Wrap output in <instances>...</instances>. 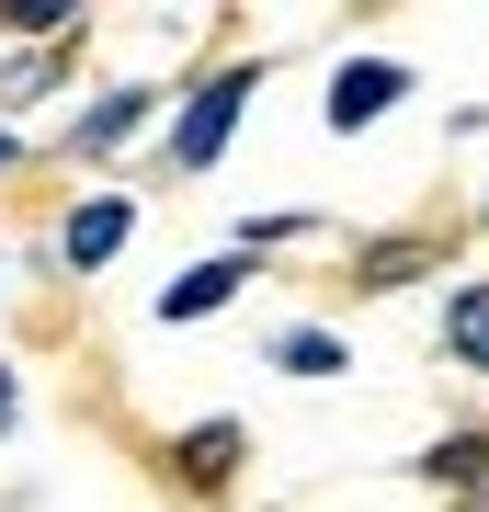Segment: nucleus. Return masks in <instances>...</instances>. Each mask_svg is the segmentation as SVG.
Masks as SVG:
<instances>
[{"label":"nucleus","instance_id":"f257e3e1","mask_svg":"<svg viewBox=\"0 0 489 512\" xmlns=\"http://www.w3.org/2000/svg\"><path fill=\"white\" fill-rule=\"evenodd\" d=\"M239 114H251V69L194 80V103H182V126H171V160H182V171H217L228 137H239Z\"/></svg>","mask_w":489,"mask_h":512},{"label":"nucleus","instance_id":"f03ea898","mask_svg":"<svg viewBox=\"0 0 489 512\" xmlns=\"http://www.w3.org/2000/svg\"><path fill=\"white\" fill-rule=\"evenodd\" d=\"M387 103H410V69H399V57H342V69H330V103H319V114L353 137V126H376Z\"/></svg>","mask_w":489,"mask_h":512},{"label":"nucleus","instance_id":"7ed1b4c3","mask_svg":"<svg viewBox=\"0 0 489 512\" xmlns=\"http://www.w3.org/2000/svg\"><path fill=\"white\" fill-rule=\"evenodd\" d=\"M126 239H137V205L126 194H91V205H69V228H57V262H69V274H103Z\"/></svg>","mask_w":489,"mask_h":512},{"label":"nucleus","instance_id":"20e7f679","mask_svg":"<svg viewBox=\"0 0 489 512\" xmlns=\"http://www.w3.org/2000/svg\"><path fill=\"white\" fill-rule=\"evenodd\" d=\"M239 285H251V251H205L194 274H171V285H160V319L182 330V319H205V308H228Z\"/></svg>","mask_w":489,"mask_h":512},{"label":"nucleus","instance_id":"39448f33","mask_svg":"<svg viewBox=\"0 0 489 512\" xmlns=\"http://www.w3.org/2000/svg\"><path fill=\"white\" fill-rule=\"evenodd\" d=\"M444 353L489 376V285H455V308H444Z\"/></svg>","mask_w":489,"mask_h":512},{"label":"nucleus","instance_id":"423d86ee","mask_svg":"<svg viewBox=\"0 0 489 512\" xmlns=\"http://www.w3.org/2000/svg\"><path fill=\"white\" fill-rule=\"evenodd\" d=\"M239 421H194V433H182V478H239Z\"/></svg>","mask_w":489,"mask_h":512},{"label":"nucleus","instance_id":"0eeeda50","mask_svg":"<svg viewBox=\"0 0 489 512\" xmlns=\"http://www.w3.org/2000/svg\"><path fill=\"white\" fill-rule=\"evenodd\" d=\"M137 126H148V92L126 80V92H103V103L80 114V148H114V137H137Z\"/></svg>","mask_w":489,"mask_h":512},{"label":"nucleus","instance_id":"6e6552de","mask_svg":"<svg viewBox=\"0 0 489 512\" xmlns=\"http://www.w3.org/2000/svg\"><path fill=\"white\" fill-rule=\"evenodd\" d=\"M273 365H285V376H342L353 353H342V330H285V342H273Z\"/></svg>","mask_w":489,"mask_h":512},{"label":"nucleus","instance_id":"1a4fd4ad","mask_svg":"<svg viewBox=\"0 0 489 512\" xmlns=\"http://www.w3.org/2000/svg\"><path fill=\"white\" fill-rule=\"evenodd\" d=\"M0 421H12V376H0Z\"/></svg>","mask_w":489,"mask_h":512}]
</instances>
